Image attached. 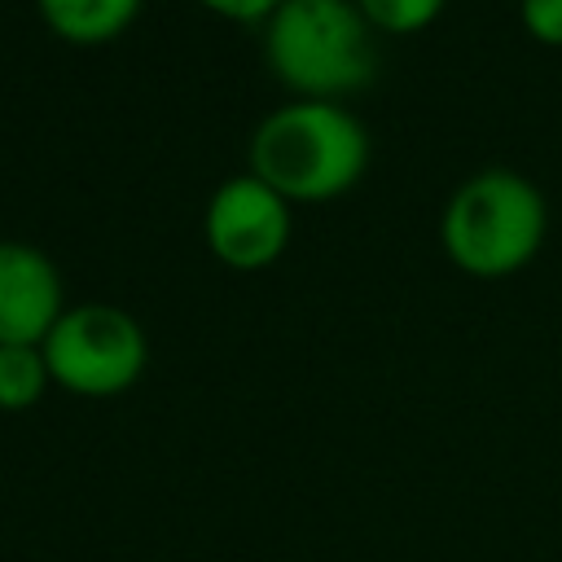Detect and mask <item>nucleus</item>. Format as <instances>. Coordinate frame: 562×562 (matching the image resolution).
<instances>
[{
    "mask_svg": "<svg viewBox=\"0 0 562 562\" xmlns=\"http://www.w3.org/2000/svg\"><path fill=\"white\" fill-rule=\"evenodd\" d=\"M202 4L220 18H233V22H268L281 0H202Z\"/></svg>",
    "mask_w": 562,
    "mask_h": 562,
    "instance_id": "9b49d317",
    "label": "nucleus"
},
{
    "mask_svg": "<svg viewBox=\"0 0 562 562\" xmlns=\"http://www.w3.org/2000/svg\"><path fill=\"white\" fill-rule=\"evenodd\" d=\"M263 57L307 101H338L378 70L373 26L356 0H281L263 22Z\"/></svg>",
    "mask_w": 562,
    "mask_h": 562,
    "instance_id": "f03ea898",
    "label": "nucleus"
},
{
    "mask_svg": "<svg viewBox=\"0 0 562 562\" xmlns=\"http://www.w3.org/2000/svg\"><path fill=\"white\" fill-rule=\"evenodd\" d=\"M290 198L259 176H228L206 202V246L228 268H263L290 241Z\"/></svg>",
    "mask_w": 562,
    "mask_h": 562,
    "instance_id": "39448f33",
    "label": "nucleus"
},
{
    "mask_svg": "<svg viewBox=\"0 0 562 562\" xmlns=\"http://www.w3.org/2000/svg\"><path fill=\"white\" fill-rule=\"evenodd\" d=\"M66 312L57 263L18 237H0V342H44Z\"/></svg>",
    "mask_w": 562,
    "mask_h": 562,
    "instance_id": "423d86ee",
    "label": "nucleus"
},
{
    "mask_svg": "<svg viewBox=\"0 0 562 562\" xmlns=\"http://www.w3.org/2000/svg\"><path fill=\"white\" fill-rule=\"evenodd\" d=\"M518 13L540 44H562V0H518Z\"/></svg>",
    "mask_w": 562,
    "mask_h": 562,
    "instance_id": "9d476101",
    "label": "nucleus"
},
{
    "mask_svg": "<svg viewBox=\"0 0 562 562\" xmlns=\"http://www.w3.org/2000/svg\"><path fill=\"white\" fill-rule=\"evenodd\" d=\"M48 386H53V373H48L40 342H0V408L4 413H22L40 404Z\"/></svg>",
    "mask_w": 562,
    "mask_h": 562,
    "instance_id": "6e6552de",
    "label": "nucleus"
},
{
    "mask_svg": "<svg viewBox=\"0 0 562 562\" xmlns=\"http://www.w3.org/2000/svg\"><path fill=\"white\" fill-rule=\"evenodd\" d=\"M48 373L61 391L110 400L136 386L149 360L145 329L132 312L114 303H75L57 316L48 338L40 342Z\"/></svg>",
    "mask_w": 562,
    "mask_h": 562,
    "instance_id": "20e7f679",
    "label": "nucleus"
},
{
    "mask_svg": "<svg viewBox=\"0 0 562 562\" xmlns=\"http://www.w3.org/2000/svg\"><path fill=\"white\" fill-rule=\"evenodd\" d=\"M369 167V132L338 101L277 105L250 136V176L281 198L325 202L347 193Z\"/></svg>",
    "mask_w": 562,
    "mask_h": 562,
    "instance_id": "f257e3e1",
    "label": "nucleus"
},
{
    "mask_svg": "<svg viewBox=\"0 0 562 562\" xmlns=\"http://www.w3.org/2000/svg\"><path fill=\"white\" fill-rule=\"evenodd\" d=\"M360 13L369 18L373 31H386V35H408V31H422L426 22L439 18L443 0H356Z\"/></svg>",
    "mask_w": 562,
    "mask_h": 562,
    "instance_id": "1a4fd4ad",
    "label": "nucleus"
},
{
    "mask_svg": "<svg viewBox=\"0 0 562 562\" xmlns=\"http://www.w3.org/2000/svg\"><path fill=\"white\" fill-rule=\"evenodd\" d=\"M44 22L70 44L114 40L140 9V0H35Z\"/></svg>",
    "mask_w": 562,
    "mask_h": 562,
    "instance_id": "0eeeda50",
    "label": "nucleus"
},
{
    "mask_svg": "<svg viewBox=\"0 0 562 562\" xmlns=\"http://www.w3.org/2000/svg\"><path fill=\"white\" fill-rule=\"evenodd\" d=\"M549 228L544 193L509 167H487L461 180L443 206L439 237L457 268L474 277H505L522 268Z\"/></svg>",
    "mask_w": 562,
    "mask_h": 562,
    "instance_id": "7ed1b4c3",
    "label": "nucleus"
}]
</instances>
